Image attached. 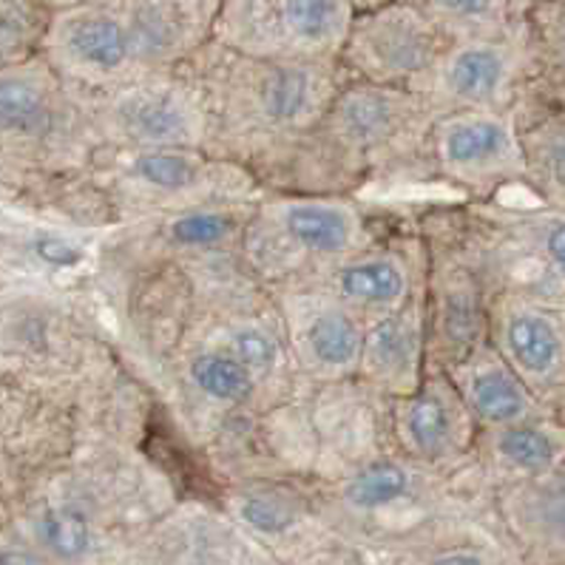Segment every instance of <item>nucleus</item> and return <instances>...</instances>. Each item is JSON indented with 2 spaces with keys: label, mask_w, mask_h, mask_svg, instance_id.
Wrapping results in <instances>:
<instances>
[{
  "label": "nucleus",
  "mask_w": 565,
  "mask_h": 565,
  "mask_svg": "<svg viewBox=\"0 0 565 565\" xmlns=\"http://www.w3.org/2000/svg\"><path fill=\"white\" fill-rule=\"evenodd\" d=\"M38 537L46 552L61 559H83L97 552V529L92 518L74 505H54L38 520Z\"/></svg>",
  "instance_id": "obj_27"
},
{
  "label": "nucleus",
  "mask_w": 565,
  "mask_h": 565,
  "mask_svg": "<svg viewBox=\"0 0 565 565\" xmlns=\"http://www.w3.org/2000/svg\"><path fill=\"white\" fill-rule=\"evenodd\" d=\"M458 386L478 429L532 418V393L498 347L486 339L469 355L444 370Z\"/></svg>",
  "instance_id": "obj_22"
},
{
  "label": "nucleus",
  "mask_w": 565,
  "mask_h": 565,
  "mask_svg": "<svg viewBox=\"0 0 565 565\" xmlns=\"http://www.w3.org/2000/svg\"><path fill=\"white\" fill-rule=\"evenodd\" d=\"M540 250L565 276V220H554L540 227Z\"/></svg>",
  "instance_id": "obj_28"
},
{
  "label": "nucleus",
  "mask_w": 565,
  "mask_h": 565,
  "mask_svg": "<svg viewBox=\"0 0 565 565\" xmlns=\"http://www.w3.org/2000/svg\"><path fill=\"white\" fill-rule=\"evenodd\" d=\"M390 413L401 455L449 475L469 463L478 440V424L444 370L429 366L415 393L390 398Z\"/></svg>",
  "instance_id": "obj_13"
},
{
  "label": "nucleus",
  "mask_w": 565,
  "mask_h": 565,
  "mask_svg": "<svg viewBox=\"0 0 565 565\" xmlns=\"http://www.w3.org/2000/svg\"><path fill=\"white\" fill-rule=\"evenodd\" d=\"M449 472L406 455H381L353 466L327 492L324 514L335 534L390 548L433 523L446 503Z\"/></svg>",
  "instance_id": "obj_4"
},
{
  "label": "nucleus",
  "mask_w": 565,
  "mask_h": 565,
  "mask_svg": "<svg viewBox=\"0 0 565 565\" xmlns=\"http://www.w3.org/2000/svg\"><path fill=\"white\" fill-rule=\"evenodd\" d=\"M426 276H429V245L418 236H395L386 242L375 239L370 247L327 267L313 279L294 281V285L319 287L370 321L384 313H395L424 296Z\"/></svg>",
  "instance_id": "obj_12"
},
{
  "label": "nucleus",
  "mask_w": 565,
  "mask_h": 565,
  "mask_svg": "<svg viewBox=\"0 0 565 565\" xmlns=\"http://www.w3.org/2000/svg\"><path fill=\"white\" fill-rule=\"evenodd\" d=\"M353 0H222L213 41L267 61L339 63Z\"/></svg>",
  "instance_id": "obj_5"
},
{
  "label": "nucleus",
  "mask_w": 565,
  "mask_h": 565,
  "mask_svg": "<svg viewBox=\"0 0 565 565\" xmlns=\"http://www.w3.org/2000/svg\"><path fill=\"white\" fill-rule=\"evenodd\" d=\"M54 3H61V7L72 9V7H83V3H92V0H54Z\"/></svg>",
  "instance_id": "obj_32"
},
{
  "label": "nucleus",
  "mask_w": 565,
  "mask_h": 565,
  "mask_svg": "<svg viewBox=\"0 0 565 565\" xmlns=\"http://www.w3.org/2000/svg\"><path fill=\"white\" fill-rule=\"evenodd\" d=\"M253 200L236 202H211V205H193L182 211L160 213L142 220L148 227V245L157 253H166L173 259H205V256H222V253L239 250L242 233L250 220Z\"/></svg>",
  "instance_id": "obj_21"
},
{
  "label": "nucleus",
  "mask_w": 565,
  "mask_h": 565,
  "mask_svg": "<svg viewBox=\"0 0 565 565\" xmlns=\"http://www.w3.org/2000/svg\"><path fill=\"white\" fill-rule=\"evenodd\" d=\"M185 68L211 117L207 151L250 168L256 180L313 131L347 81L341 63L267 61L216 41Z\"/></svg>",
  "instance_id": "obj_1"
},
{
  "label": "nucleus",
  "mask_w": 565,
  "mask_h": 565,
  "mask_svg": "<svg viewBox=\"0 0 565 565\" xmlns=\"http://www.w3.org/2000/svg\"><path fill=\"white\" fill-rule=\"evenodd\" d=\"M137 559L166 563H253L273 559L227 512L180 505L137 537Z\"/></svg>",
  "instance_id": "obj_17"
},
{
  "label": "nucleus",
  "mask_w": 565,
  "mask_h": 565,
  "mask_svg": "<svg viewBox=\"0 0 565 565\" xmlns=\"http://www.w3.org/2000/svg\"><path fill=\"white\" fill-rule=\"evenodd\" d=\"M429 366L446 370L489 339V296L469 245L429 247L426 276Z\"/></svg>",
  "instance_id": "obj_14"
},
{
  "label": "nucleus",
  "mask_w": 565,
  "mask_h": 565,
  "mask_svg": "<svg viewBox=\"0 0 565 565\" xmlns=\"http://www.w3.org/2000/svg\"><path fill=\"white\" fill-rule=\"evenodd\" d=\"M415 3L449 41L503 32L512 18L509 0H415Z\"/></svg>",
  "instance_id": "obj_25"
},
{
  "label": "nucleus",
  "mask_w": 565,
  "mask_h": 565,
  "mask_svg": "<svg viewBox=\"0 0 565 565\" xmlns=\"http://www.w3.org/2000/svg\"><path fill=\"white\" fill-rule=\"evenodd\" d=\"M100 128L114 148H207L211 117L188 68L108 88Z\"/></svg>",
  "instance_id": "obj_7"
},
{
  "label": "nucleus",
  "mask_w": 565,
  "mask_h": 565,
  "mask_svg": "<svg viewBox=\"0 0 565 565\" xmlns=\"http://www.w3.org/2000/svg\"><path fill=\"white\" fill-rule=\"evenodd\" d=\"M518 74V46L503 32L449 41L418 86L435 114L503 111Z\"/></svg>",
  "instance_id": "obj_15"
},
{
  "label": "nucleus",
  "mask_w": 565,
  "mask_h": 565,
  "mask_svg": "<svg viewBox=\"0 0 565 565\" xmlns=\"http://www.w3.org/2000/svg\"><path fill=\"white\" fill-rule=\"evenodd\" d=\"M534 3H540V0H509V7H512V14L525 12V9H532Z\"/></svg>",
  "instance_id": "obj_30"
},
{
  "label": "nucleus",
  "mask_w": 565,
  "mask_h": 565,
  "mask_svg": "<svg viewBox=\"0 0 565 565\" xmlns=\"http://www.w3.org/2000/svg\"><path fill=\"white\" fill-rule=\"evenodd\" d=\"M117 188L137 220L256 196V173L207 148H114Z\"/></svg>",
  "instance_id": "obj_6"
},
{
  "label": "nucleus",
  "mask_w": 565,
  "mask_h": 565,
  "mask_svg": "<svg viewBox=\"0 0 565 565\" xmlns=\"http://www.w3.org/2000/svg\"><path fill=\"white\" fill-rule=\"evenodd\" d=\"M381 3H390V0H353L355 12H364V9H375V7H381Z\"/></svg>",
  "instance_id": "obj_31"
},
{
  "label": "nucleus",
  "mask_w": 565,
  "mask_h": 565,
  "mask_svg": "<svg viewBox=\"0 0 565 565\" xmlns=\"http://www.w3.org/2000/svg\"><path fill=\"white\" fill-rule=\"evenodd\" d=\"M38 250H41L43 259L54 262V265H68V262L77 259V253H74L72 247L63 245V242H54V239L38 242Z\"/></svg>",
  "instance_id": "obj_29"
},
{
  "label": "nucleus",
  "mask_w": 565,
  "mask_h": 565,
  "mask_svg": "<svg viewBox=\"0 0 565 565\" xmlns=\"http://www.w3.org/2000/svg\"><path fill=\"white\" fill-rule=\"evenodd\" d=\"M379 239L350 193L270 191L256 196L239 253L265 287L313 279Z\"/></svg>",
  "instance_id": "obj_3"
},
{
  "label": "nucleus",
  "mask_w": 565,
  "mask_h": 565,
  "mask_svg": "<svg viewBox=\"0 0 565 565\" xmlns=\"http://www.w3.org/2000/svg\"><path fill=\"white\" fill-rule=\"evenodd\" d=\"M475 452L486 472H503L529 480L552 472L559 458V444L543 426L532 420H518V424L478 429Z\"/></svg>",
  "instance_id": "obj_23"
},
{
  "label": "nucleus",
  "mask_w": 565,
  "mask_h": 565,
  "mask_svg": "<svg viewBox=\"0 0 565 565\" xmlns=\"http://www.w3.org/2000/svg\"><path fill=\"white\" fill-rule=\"evenodd\" d=\"M429 373L426 294L395 313L366 321L359 381L384 398L415 393Z\"/></svg>",
  "instance_id": "obj_16"
},
{
  "label": "nucleus",
  "mask_w": 565,
  "mask_h": 565,
  "mask_svg": "<svg viewBox=\"0 0 565 565\" xmlns=\"http://www.w3.org/2000/svg\"><path fill=\"white\" fill-rule=\"evenodd\" d=\"M424 162L440 182L463 193L498 191L525 168L523 142L503 111L435 114Z\"/></svg>",
  "instance_id": "obj_11"
},
{
  "label": "nucleus",
  "mask_w": 565,
  "mask_h": 565,
  "mask_svg": "<svg viewBox=\"0 0 565 565\" xmlns=\"http://www.w3.org/2000/svg\"><path fill=\"white\" fill-rule=\"evenodd\" d=\"M54 49L72 72L106 92L140 81L114 0L66 9L54 23Z\"/></svg>",
  "instance_id": "obj_19"
},
{
  "label": "nucleus",
  "mask_w": 565,
  "mask_h": 565,
  "mask_svg": "<svg viewBox=\"0 0 565 565\" xmlns=\"http://www.w3.org/2000/svg\"><path fill=\"white\" fill-rule=\"evenodd\" d=\"M433 120V106L413 88L347 77L313 131L279 166L262 173L259 185L270 191L350 193L393 168L424 162Z\"/></svg>",
  "instance_id": "obj_2"
},
{
  "label": "nucleus",
  "mask_w": 565,
  "mask_h": 565,
  "mask_svg": "<svg viewBox=\"0 0 565 565\" xmlns=\"http://www.w3.org/2000/svg\"><path fill=\"white\" fill-rule=\"evenodd\" d=\"M171 366L182 395L202 409L216 415L270 413L259 381L225 347L185 333Z\"/></svg>",
  "instance_id": "obj_20"
},
{
  "label": "nucleus",
  "mask_w": 565,
  "mask_h": 565,
  "mask_svg": "<svg viewBox=\"0 0 565 565\" xmlns=\"http://www.w3.org/2000/svg\"><path fill=\"white\" fill-rule=\"evenodd\" d=\"M259 287L256 285V290L227 287L225 294H211V301L193 319L188 333L231 350L250 370L253 379L259 381L267 406L276 409L294 395L296 379L301 375L287 350L285 327L270 290L262 307L256 301L262 296Z\"/></svg>",
  "instance_id": "obj_9"
},
{
  "label": "nucleus",
  "mask_w": 565,
  "mask_h": 565,
  "mask_svg": "<svg viewBox=\"0 0 565 565\" xmlns=\"http://www.w3.org/2000/svg\"><path fill=\"white\" fill-rule=\"evenodd\" d=\"M529 480L532 483L503 492L505 518L525 537L565 545V480H552V472Z\"/></svg>",
  "instance_id": "obj_24"
},
{
  "label": "nucleus",
  "mask_w": 565,
  "mask_h": 565,
  "mask_svg": "<svg viewBox=\"0 0 565 565\" xmlns=\"http://www.w3.org/2000/svg\"><path fill=\"white\" fill-rule=\"evenodd\" d=\"M225 512L265 552H301L319 532H333L324 505L307 500L299 489L270 480H245L225 498ZM273 557V554H270Z\"/></svg>",
  "instance_id": "obj_18"
},
{
  "label": "nucleus",
  "mask_w": 565,
  "mask_h": 565,
  "mask_svg": "<svg viewBox=\"0 0 565 565\" xmlns=\"http://www.w3.org/2000/svg\"><path fill=\"white\" fill-rule=\"evenodd\" d=\"M446 43L449 38L415 0H390L355 12L339 63L353 81L418 92Z\"/></svg>",
  "instance_id": "obj_8"
},
{
  "label": "nucleus",
  "mask_w": 565,
  "mask_h": 565,
  "mask_svg": "<svg viewBox=\"0 0 565 565\" xmlns=\"http://www.w3.org/2000/svg\"><path fill=\"white\" fill-rule=\"evenodd\" d=\"M285 327L287 350L301 379L344 384L359 379L366 319L310 285L267 287Z\"/></svg>",
  "instance_id": "obj_10"
},
{
  "label": "nucleus",
  "mask_w": 565,
  "mask_h": 565,
  "mask_svg": "<svg viewBox=\"0 0 565 565\" xmlns=\"http://www.w3.org/2000/svg\"><path fill=\"white\" fill-rule=\"evenodd\" d=\"M54 122V108L46 88L32 77H0V134L43 137Z\"/></svg>",
  "instance_id": "obj_26"
}]
</instances>
